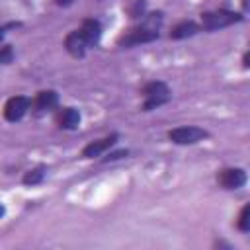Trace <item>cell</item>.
<instances>
[{
    "label": "cell",
    "instance_id": "cell-1",
    "mask_svg": "<svg viewBox=\"0 0 250 250\" xmlns=\"http://www.w3.org/2000/svg\"><path fill=\"white\" fill-rule=\"evenodd\" d=\"M164 21V14L162 12H148L137 25L129 27L119 39L117 45L121 49H131L137 45H145V43H152L160 37V27Z\"/></svg>",
    "mask_w": 250,
    "mask_h": 250
},
{
    "label": "cell",
    "instance_id": "cell-2",
    "mask_svg": "<svg viewBox=\"0 0 250 250\" xmlns=\"http://www.w3.org/2000/svg\"><path fill=\"white\" fill-rule=\"evenodd\" d=\"M141 96H143V111H152L166 105L172 100V90L162 80H150L143 86Z\"/></svg>",
    "mask_w": 250,
    "mask_h": 250
},
{
    "label": "cell",
    "instance_id": "cell-3",
    "mask_svg": "<svg viewBox=\"0 0 250 250\" xmlns=\"http://www.w3.org/2000/svg\"><path fill=\"white\" fill-rule=\"evenodd\" d=\"M242 20H244L242 14L221 8V10H213V12H203L201 14V20H199V25L205 31H219V29H225L229 25H234V23H238Z\"/></svg>",
    "mask_w": 250,
    "mask_h": 250
},
{
    "label": "cell",
    "instance_id": "cell-4",
    "mask_svg": "<svg viewBox=\"0 0 250 250\" xmlns=\"http://www.w3.org/2000/svg\"><path fill=\"white\" fill-rule=\"evenodd\" d=\"M207 137H209V131L203 127H197V125H182V127H174L168 131V139L174 145H182V146L197 145Z\"/></svg>",
    "mask_w": 250,
    "mask_h": 250
},
{
    "label": "cell",
    "instance_id": "cell-5",
    "mask_svg": "<svg viewBox=\"0 0 250 250\" xmlns=\"http://www.w3.org/2000/svg\"><path fill=\"white\" fill-rule=\"evenodd\" d=\"M217 182L223 189H240L246 186L248 182V174L244 168H238V166H229V168H223L219 174H217Z\"/></svg>",
    "mask_w": 250,
    "mask_h": 250
},
{
    "label": "cell",
    "instance_id": "cell-6",
    "mask_svg": "<svg viewBox=\"0 0 250 250\" xmlns=\"http://www.w3.org/2000/svg\"><path fill=\"white\" fill-rule=\"evenodd\" d=\"M31 109V100L27 96H12L4 104V119L10 123H18Z\"/></svg>",
    "mask_w": 250,
    "mask_h": 250
},
{
    "label": "cell",
    "instance_id": "cell-7",
    "mask_svg": "<svg viewBox=\"0 0 250 250\" xmlns=\"http://www.w3.org/2000/svg\"><path fill=\"white\" fill-rule=\"evenodd\" d=\"M57 107H59V94L55 90H41L31 100V111L37 117L47 115V113L55 111Z\"/></svg>",
    "mask_w": 250,
    "mask_h": 250
},
{
    "label": "cell",
    "instance_id": "cell-8",
    "mask_svg": "<svg viewBox=\"0 0 250 250\" xmlns=\"http://www.w3.org/2000/svg\"><path fill=\"white\" fill-rule=\"evenodd\" d=\"M64 49H66V53H68L70 57H74V59H84V57H86V51L90 49V45H88L86 37L82 35V31H80V29H74V31H70V33L64 37Z\"/></svg>",
    "mask_w": 250,
    "mask_h": 250
},
{
    "label": "cell",
    "instance_id": "cell-9",
    "mask_svg": "<svg viewBox=\"0 0 250 250\" xmlns=\"http://www.w3.org/2000/svg\"><path fill=\"white\" fill-rule=\"evenodd\" d=\"M117 139H119V135L117 133H111V135H107L104 139H98V141L88 143L82 148V158H98V156H102L104 152H107L117 143Z\"/></svg>",
    "mask_w": 250,
    "mask_h": 250
},
{
    "label": "cell",
    "instance_id": "cell-10",
    "mask_svg": "<svg viewBox=\"0 0 250 250\" xmlns=\"http://www.w3.org/2000/svg\"><path fill=\"white\" fill-rule=\"evenodd\" d=\"M57 125H59V129H64V131L78 129V125H80V111L76 107H72V105L61 107L59 113H57Z\"/></svg>",
    "mask_w": 250,
    "mask_h": 250
},
{
    "label": "cell",
    "instance_id": "cell-11",
    "mask_svg": "<svg viewBox=\"0 0 250 250\" xmlns=\"http://www.w3.org/2000/svg\"><path fill=\"white\" fill-rule=\"evenodd\" d=\"M201 31V25L195 23L193 20H182L178 21L172 29H170V39L174 41H180V39H188V37H193Z\"/></svg>",
    "mask_w": 250,
    "mask_h": 250
},
{
    "label": "cell",
    "instance_id": "cell-12",
    "mask_svg": "<svg viewBox=\"0 0 250 250\" xmlns=\"http://www.w3.org/2000/svg\"><path fill=\"white\" fill-rule=\"evenodd\" d=\"M80 31L86 37L90 47H96L100 43V39H102V23L96 18H84L82 25H80Z\"/></svg>",
    "mask_w": 250,
    "mask_h": 250
},
{
    "label": "cell",
    "instance_id": "cell-13",
    "mask_svg": "<svg viewBox=\"0 0 250 250\" xmlns=\"http://www.w3.org/2000/svg\"><path fill=\"white\" fill-rule=\"evenodd\" d=\"M125 12L131 20H143L148 12H146V0H129L125 6Z\"/></svg>",
    "mask_w": 250,
    "mask_h": 250
},
{
    "label": "cell",
    "instance_id": "cell-14",
    "mask_svg": "<svg viewBox=\"0 0 250 250\" xmlns=\"http://www.w3.org/2000/svg\"><path fill=\"white\" fill-rule=\"evenodd\" d=\"M45 174H47V168L45 166H35V168L27 170L23 174L21 182H23V186H37V184H41L45 180Z\"/></svg>",
    "mask_w": 250,
    "mask_h": 250
},
{
    "label": "cell",
    "instance_id": "cell-15",
    "mask_svg": "<svg viewBox=\"0 0 250 250\" xmlns=\"http://www.w3.org/2000/svg\"><path fill=\"white\" fill-rule=\"evenodd\" d=\"M236 229L240 232H250V201L240 209V213L236 217Z\"/></svg>",
    "mask_w": 250,
    "mask_h": 250
},
{
    "label": "cell",
    "instance_id": "cell-16",
    "mask_svg": "<svg viewBox=\"0 0 250 250\" xmlns=\"http://www.w3.org/2000/svg\"><path fill=\"white\" fill-rule=\"evenodd\" d=\"M14 59H16V53H14L12 45L6 43V45L0 49V62H2V64H10Z\"/></svg>",
    "mask_w": 250,
    "mask_h": 250
},
{
    "label": "cell",
    "instance_id": "cell-17",
    "mask_svg": "<svg viewBox=\"0 0 250 250\" xmlns=\"http://www.w3.org/2000/svg\"><path fill=\"white\" fill-rule=\"evenodd\" d=\"M129 154V150H117V152H111V154H107L105 158H104V162H111V160H121V158H125Z\"/></svg>",
    "mask_w": 250,
    "mask_h": 250
},
{
    "label": "cell",
    "instance_id": "cell-18",
    "mask_svg": "<svg viewBox=\"0 0 250 250\" xmlns=\"http://www.w3.org/2000/svg\"><path fill=\"white\" fill-rule=\"evenodd\" d=\"M242 66H244V68H250V49L242 55Z\"/></svg>",
    "mask_w": 250,
    "mask_h": 250
},
{
    "label": "cell",
    "instance_id": "cell-19",
    "mask_svg": "<svg viewBox=\"0 0 250 250\" xmlns=\"http://www.w3.org/2000/svg\"><path fill=\"white\" fill-rule=\"evenodd\" d=\"M57 6H61V8H66V6H70L74 0H53Z\"/></svg>",
    "mask_w": 250,
    "mask_h": 250
}]
</instances>
